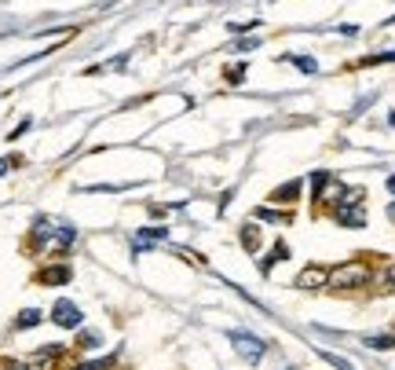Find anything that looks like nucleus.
Here are the masks:
<instances>
[{
	"label": "nucleus",
	"instance_id": "f257e3e1",
	"mask_svg": "<svg viewBox=\"0 0 395 370\" xmlns=\"http://www.w3.org/2000/svg\"><path fill=\"white\" fill-rule=\"evenodd\" d=\"M369 283V267L362 261H348V264H337L329 272V286L333 290H359Z\"/></svg>",
	"mask_w": 395,
	"mask_h": 370
},
{
	"label": "nucleus",
	"instance_id": "7ed1b4c3",
	"mask_svg": "<svg viewBox=\"0 0 395 370\" xmlns=\"http://www.w3.org/2000/svg\"><path fill=\"white\" fill-rule=\"evenodd\" d=\"M231 344H235V352H238L246 363H260L264 352H267V344H264L260 337L246 334V330H231Z\"/></svg>",
	"mask_w": 395,
	"mask_h": 370
},
{
	"label": "nucleus",
	"instance_id": "1a4fd4ad",
	"mask_svg": "<svg viewBox=\"0 0 395 370\" xmlns=\"http://www.w3.org/2000/svg\"><path fill=\"white\" fill-rule=\"evenodd\" d=\"M41 279H44V283H55V286H59V283H70V267H66V264H55V267H48Z\"/></svg>",
	"mask_w": 395,
	"mask_h": 370
},
{
	"label": "nucleus",
	"instance_id": "f03ea898",
	"mask_svg": "<svg viewBox=\"0 0 395 370\" xmlns=\"http://www.w3.org/2000/svg\"><path fill=\"white\" fill-rule=\"evenodd\" d=\"M362 191H348L344 195V202L333 209V220L340 224V227H366V213H362Z\"/></svg>",
	"mask_w": 395,
	"mask_h": 370
},
{
	"label": "nucleus",
	"instance_id": "6ab92c4d",
	"mask_svg": "<svg viewBox=\"0 0 395 370\" xmlns=\"http://www.w3.org/2000/svg\"><path fill=\"white\" fill-rule=\"evenodd\" d=\"M15 161H19V158H4V161H0V176H4V173H8V169H11V165H15Z\"/></svg>",
	"mask_w": 395,
	"mask_h": 370
},
{
	"label": "nucleus",
	"instance_id": "20e7f679",
	"mask_svg": "<svg viewBox=\"0 0 395 370\" xmlns=\"http://www.w3.org/2000/svg\"><path fill=\"white\" fill-rule=\"evenodd\" d=\"M326 286H329V272L322 264H308L297 275V290H326Z\"/></svg>",
	"mask_w": 395,
	"mask_h": 370
},
{
	"label": "nucleus",
	"instance_id": "f8f14e48",
	"mask_svg": "<svg viewBox=\"0 0 395 370\" xmlns=\"http://www.w3.org/2000/svg\"><path fill=\"white\" fill-rule=\"evenodd\" d=\"M257 220H275V224H286L289 213H275V209H257Z\"/></svg>",
	"mask_w": 395,
	"mask_h": 370
},
{
	"label": "nucleus",
	"instance_id": "f3484780",
	"mask_svg": "<svg viewBox=\"0 0 395 370\" xmlns=\"http://www.w3.org/2000/svg\"><path fill=\"white\" fill-rule=\"evenodd\" d=\"M241 78H246V67H235L231 73H227V81H241Z\"/></svg>",
	"mask_w": 395,
	"mask_h": 370
},
{
	"label": "nucleus",
	"instance_id": "dca6fc26",
	"mask_svg": "<svg viewBox=\"0 0 395 370\" xmlns=\"http://www.w3.org/2000/svg\"><path fill=\"white\" fill-rule=\"evenodd\" d=\"M77 370H110V360H95V363H84Z\"/></svg>",
	"mask_w": 395,
	"mask_h": 370
},
{
	"label": "nucleus",
	"instance_id": "4468645a",
	"mask_svg": "<svg viewBox=\"0 0 395 370\" xmlns=\"http://www.w3.org/2000/svg\"><path fill=\"white\" fill-rule=\"evenodd\" d=\"M322 360H326V363H333L337 370H355L348 360H340V355H333V352H322Z\"/></svg>",
	"mask_w": 395,
	"mask_h": 370
},
{
	"label": "nucleus",
	"instance_id": "ddd939ff",
	"mask_svg": "<svg viewBox=\"0 0 395 370\" xmlns=\"http://www.w3.org/2000/svg\"><path fill=\"white\" fill-rule=\"evenodd\" d=\"M286 59H289V62H297L304 73H315V70H318V62H315V59H304V55H286Z\"/></svg>",
	"mask_w": 395,
	"mask_h": 370
},
{
	"label": "nucleus",
	"instance_id": "6e6552de",
	"mask_svg": "<svg viewBox=\"0 0 395 370\" xmlns=\"http://www.w3.org/2000/svg\"><path fill=\"white\" fill-rule=\"evenodd\" d=\"M241 246H246L249 253L260 249V227H257V224H246V227H241Z\"/></svg>",
	"mask_w": 395,
	"mask_h": 370
},
{
	"label": "nucleus",
	"instance_id": "0eeeda50",
	"mask_svg": "<svg viewBox=\"0 0 395 370\" xmlns=\"http://www.w3.org/2000/svg\"><path fill=\"white\" fill-rule=\"evenodd\" d=\"M286 257H289V246H286V242H275V249H271V253H267V257L260 261V272L267 275V272H271V267H275L278 261H286Z\"/></svg>",
	"mask_w": 395,
	"mask_h": 370
},
{
	"label": "nucleus",
	"instance_id": "39448f33",
	"mask_svg": "<svg viewBox=\"0 0 395 370\" xmlns=\"http://www.w3.org/2000/svg\"><path fill=\"white\" fill-rule=\"evenodd\" d=\"M52 319L59 326H66V330H73V326H81V308L73 301H55L52 304Z\"/></svg>",
	"mask_w": 395,
	"mask_h": 370
},
{
	"label": "nucleus",
	"instance_id": "412c9836",
	"mask_svg": "<svg viewBox=\"0 0 395 370\" xmlns=\"http://www.w3.org/2000/svg\"><path fill=\"white\" fill-rule=\"evenodd\" d=\"M388 191H392V195H395V176H388Z\"/></svg>",
	"mask_w": 395,
	"mask_h": 370
},
{
	"label": "nucleus",
	"instance_id": "423d86ee",
	"mask_svg": "<svg viewBox=\"0 0 395 370\" xmlns=\"http://www.w3.org/2000/svg\"><path fill=\"white\" fill-rule=\"evenodd\" d=\"M300 198V180H289V184H282L271 195V202H278V206H286V202H297Z\"/></svg>",
	"mask_w": 395,
	"mask_h": 370
},
{
	"label": "nucleus",
	"instance_id": "9d476101",
	"mask_svg": "<svg viewBox=\"0 0 395 370\" xmlns=\"http://www.w3.org/2000/svg\"><path fill=\"white\" fill-rule=\"evenodd\" d=\"M369 349H395V330H388V334H377V337H362Z\"/></svg>",
	"mask_w": 395,
	"mask_h": 370
},
{
	"label": "nucleus",
	"instance_id": "9b49d317",
	"mask_svg": "<svg viewBox=\"0 0 395 370\" xmlns=\"http://www.w3.org/2000/svg\"><path fill=\"white\" fill-rule=\"evenodd\" d=\"M37 323H41V312H37V308L19 312V319H15V326H19V330H30V326H37Z\"/></svg>",
	"mask_w": 395,
	"mask_h": 370
},
{
	"label": "nucleus",
	"instance_id": "aec40b11",
	"mask_svg": "<svg viewBox=\"0 0 395 370\" xmlns=\"http://www.w3.org/2000/svg\"><path fill=\"white\" fill-rule=\"evenodd\" d=\"M388 220L395 224V202H392V206H388Z\"/></svg>",
	"mask_w": 395,
	"mask_h": 370
},
{
	"label": "nucleus",
	"instance_id": "2eb2a0df",
	"mask_svg": "<svg viewBox=\"0 0 395 370\" xmlns=\"http://www.w3.org/2000/svg\"><path fill=\"white\" fill-rule=\"evenodd\" d=\"M374 62H395V52H385V55H369V59H362V67H374Z\"/></svg>",
	"mask_w": 395,
	"mask_h": 370
},
{
	"label": "nucleus",
	"instance_id": "a211bd4d",
	"mask_svg": "<svg viewBox=\"0 0 395 370\" xmlns=\"http://www.w3.org/2000/svg\"><path fill=\"white\" fill-rule=\"evenodd\" d=\"M385 283H388V286L395 290V264H392V267H388V272H385Z\"/></svg>",
	"mask_w": 395,
	"mask_h": 370
}]
</instances>
